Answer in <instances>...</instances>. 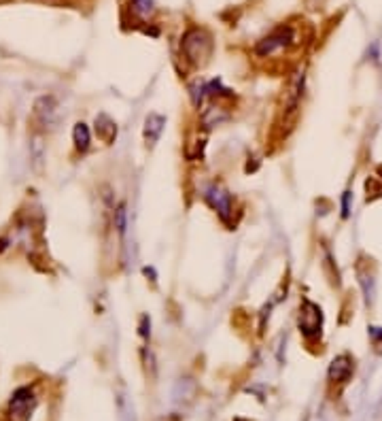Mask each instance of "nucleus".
<instances>
[{"mask_svg": "<svg viewBox=\"0 0 382 421\" xmlns=\"http://www.w3.org/2000/svg\"><path fill=\"white\" fill-rule=\"evenodd\" d=\"M212 35L202 28V26H191V28L185 30L183 39H181V60L189 66V68H202L210 56H212Z\"/></svg>", "mask_w": 382, "mask_h": 421, "instance_id": "obj_1", "label": "nucleus"}, {"mask_svg": "<svg viewBox=\"0 0 382 421\" xmlns=\"http://www.w3.org/2000/svg\"><path fill=\"white\" fill-rule=\"evenodd\" d=\"M299 45V30L291 23H281L270 35H265L257 45L253 47V54L257 60H274L281 58L289 51H293Z\"/></svg>", "mask_w": 382, "mask_h": 421, "instance_id": "obj_2", "label": "nucleus"}, {"mask_svg": "<svg viewBox=\"0 0 382 421\" xmlns=\"http://www.w3.org/2000/svg\"><path fill=\"white\" fill-rule=\"evenodd\" d=\"M304 88H306V72L302 66H297L287 77V84L281 92V98H279V124L293 128L295 117L299 113V104H302Z\"/></svg>", "mask_w": 382, "mask_h": 421, "instance_id": "obj_3", "label": "nucleus"}, {"mask_svg": "<svg viewBox=\"0 0 382 421\" xmlns=\"http://www.w3.org/2000/svg\"><path fill=\"white\" fill-rule=\"evenodd\" d=\"M204 202L214 210L219 219L232 230L234 228V196L228 192V188L219 181H212L204 188V194H202Z\"/></svg>", "mask_w": 382, "mask_h": 421, "instance_id": "obj_4", "label": "nucleus"}, {"mask_svg": "<svg viewBox=\"0 0 382 421\" xmlns=\"http://www.w3.org/2000/svg\"><path fill=\"white\" fill-rule=\"evenodd\" d=\"M297 330L302 332V336L312 343L321 336V330H323V309L308 300V298H302L299 302V313H297Z\"/></svg>", "mask_w": 382, "mask_h": 421, "instance_id": "obj_5", "label": "nucleus"}, {"mask_svg": "<svg viewBox=\"0 0 382 421\" xmlns=\"http://www.w3.org/2000/svg\"><path fill=\"white\" fill-rule=\"evenodd\" d=\"M34 393L28 387H21L15 391V396L9 402V415L13 421H28L34 411Z\"/></svg>", "mask_w": 382, "mask_h": 421, "instance_id": "obj_6", "label": "nucleus"}, {"mask_svg": "<svg viewBox=\"0 0 382 421\" xmlns=\"http://www.w3.org/2000/svg\"><path fill=\"white\" fill-rule=\"evenodd\" d=\"M232 117V113H230V109L225 107V104H221V102H212L210 107H204V111L200 113V126H202V130H212L214 126H221V124H225L228 119Z\"/></svg>", "mask_w": 382, "mask_h": 421, "instance_id": "obj_7", "label": "nucleus"}, {"mask_svg": "<svg viewBox=\"0 0 382 421\" xmlns=\"http://www.w3.org/2000/svg\"><path fill=\"white\" fill-rule=\"evenodd\" d=\"M163 126H166V117L159 115V113H149L143 126V139L147 147H155V143L159 141L161 133H163Z\"/></svg>", "mask_w": 382, "mask_h": 421, "instance_id": "obj_8", "label": "nucleus"}, {"mask_svg": "<svg viewBox=\"0 0 382 421\" xmlns=\"http://www.w3.org/2000/svg\"><path fill=\"white\" fill-rule=\"evenodd\" d=\"M206 141H208V133H206V130H200V128L189 137V141L185 143V157L189 162L202 160L204 149H206Z\"/></svg>", "mask_w": 382, "mask_h": 421, "instance_id": "obj_9", "label": "nucleus"}, {"mask_svg": "<svg viewBox=\"0 0 382 421\" xmlns=\"http://www.w3.org/2000/svg\"><path fill=\"white\" fill-rule=\"evenodd\" d=\"M352 371H354L352 358L346 355V353H344V355H338V358L332 362V366H330V381H334V383H344V381L350 379Z\"/></svg>", "mask_w": 382, "mask_h": 421, "instance_id": "obj_10", "label": "nucleus"}, {"mask_svg": "<svg viewBox=\"0 0 382 421\" xmlns=\"http://www.w3.org/2000/svg\"><path fill=\"white\" fill-rule=\"evenodd\" d=\"M94 126H96L98 139H100L104 145H111V143L117 139V124H115V119H111L106 113H100V115L96 117Z\"/></svg>", "mask_w": 382, "mask_h": 421, "instance_id": "obj_11", "label": "nucleus"}, {"mask_svg": "<svg viewBox=\"0 0 382 421\" xmlns=\"http://www.w3.org/2000/svg\"><path fill=\"white\" fill-rule=\"evenodd\" d=\"M130 11L139 21H149L155 15L153 0H130Z\"/></svg>", "mask_w": 382, "mask_h": 421, "instance_id": "obj_12", "label": "nucleus"}, {"mask_svg": "<svg viewBox=\"0 0 382 421\" xmlns=\"http://www.w3.org/2000/svg\"><path fill=\"white\" fill-rule=\"evenodd\" d=\"M72 141H74V147H77L79 153H86V151L90 149L92 137H90V128H88L83 121H79V124L74 126V130H72Z\"/></svg>", "mask_w": 382, "mask_h": 421, "instance_id": "obj_13", "label": "nucleus"}, {"mask_svg": "<svg viewBox=\"0 0 382 421\" xmlns=\"http://www.w3.org/2000/svg\"><path fill=\"white\" fill-rule=\"evenodd\" d=\"M189 96H191V104H194V107H202V102H204V96H206V84L204 81H194L189 86Z\"/></svg>", "mask_w": 382, "mask_h": 421, "instance_id": "obj_14", "label": "nucleus"}, {"mask_svg": "<svg viewBox=\"0 0 382 421\" xmlns=\"http://www.w3.org/2000/svg\"><path fill=\"white\" fill-rule=\"evenodd\" d=\"M113 224H115V230L123 236L125 234V206L123 204H119L117 208H115V215H113Z\"/></svg>", "mask_w": 382, "mask_h": 421, "instance_id": "obj_15", "label": "nucleus"}, {"mask_svg": "<svg viewBox=\"0 0 382 421\" xmlns=\"http://www.w3.org/2000/svg\"><path fill=\"white\" fill-rule=\"evenodd\" d=\"M141 336L143 338L151 336V320L147 317V315H143V317H141Z\"/></svg>", "mask_w": 382, "mask_h": 421, "instance_id": "obj_16", "label": "nucleus"}, {"mask_svg": "<svg viewBox=\"0 0 382 421\" xmlns=\"http://www.w3.org/2000/svg\"><path fill=\"white\" fill-rule=\"evenodd\" d=\"M350 192H344L342 194V217H348L350 215Z\"/></svg>", "mask_w": 382, "mask_h": 421, "instance_id": "obj_17", "label": "nucleus"}, {"mask_svg": "<svg viewBox=\"0 0 382 421\" xmlns=\"http://www.w3.org/2000/svg\"><path fill=\"white\" fill-rule=\"evenodd\" d=\"M370 336L374 338L376 345H380L382 343V328H370Z\"/></svg>", "mask_w": 382, "mask_h": 421, "instance_id": "obj_18", "label": "nucleus"}, {"mask_svg": "<svg viewBox=\"0 0 382 421\" xmlns=\"http://www.w3.org/2000/svg\"><path fill=\"white\" fill-rule=\"evenodd\" d=\"M143 273H145V277H151V281H155V271H153V268L145 266V268H143Z\"/></svg>", "mask_w": 382, "mask_h": 421, "instance_id": "obj_19", "label": "nucleus"}]
</instances>
